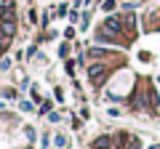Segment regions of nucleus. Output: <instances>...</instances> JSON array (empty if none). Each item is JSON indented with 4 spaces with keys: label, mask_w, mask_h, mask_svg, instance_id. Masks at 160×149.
I'll return each instance as SVG.
<instances>
[{
    "label": "nucleus",
    "mask_w": 160,
    "mask_h": 149,
    "mask_svg": "<svg viewBox=\"0 0 160 149\" xmlns=\"http://www.w3.org/2000/svg\"><path fill=\"white\" fill-rule=\"evenodd\" d=\"M88 80H91L93 88L104 85V80H107V67H104V64H91V67H88Z\"/></svg>",
    "instance_id": "nucleus-1"
},
{
    "label": "nucleus",
    "mask_w": 160,
    "mask_h": 149,
    "mask_svg": "<svg viewBox=\"0 0 160 149\" xmlns=\"http://www.w3.org/2000/svg\"><path fill=\"white\" fill-rule=\"evenodd\" d=\"M0 29H3V35H6V37H13V35H16V22H13V16H3Z\"/></svg>",
    "instance_id": "nucleus-2"
},
{
    "label": "nucleus",
    "mask_w": 160,
    "mask_h": 149,
    "mask_svg": "<svg viewBox=\"0 0 160 149\" xmlns=\"http://www.w3.org/2000/svg\"><path fill=\"white\" fill-rule=\"evenodd\" d=\"M102 29H107L109 35H112V32H115V35H120V32H123V22H120V19H115V16H109L107 22H104V27H102Z\"/></svg>",
    "instance_id": "nucleus-3"
},
{
    "label": "nucleus",
    "mask_w": 160,
    "mask_h": 149,
    "mask_svg": "<svg viewBox=\"0 0 160 149\" xmlns=\"http://www.w3.org/2000/svg\"><path fill=\"white\" fill-rule=\"evenodd\" d=\"M123 27H126V32H133V29H136V16H133V13H126V16H123Z\"/></svg>",
    "instance_id": "nucleus-4"
},
{
    "label": "nucleus",
    "mask_w": 160,
    "mask_h": 149,
    "mask_svg": "<svg viewBox=\"0 0 160 149\" xmlns=\"http://www.w3.org/2000/svg\"><path fill=\"white\" fill-rule=\"evenodd\" d=\"M93 149H112V138H107V136L96 138V141H93Z\"/></svg>",
    "instance_id": "nucleus-5"
},
{
    "label": "nucleus",
    "mask_w": 160,
    "mask_h": 149,
    "mask_svg": "<svg viewBox=\"0 0 160 149\" xmlns=\"http://www.w3.org/2000/svg\"><path fill=\"white\" fill-rule=\"evenodd\" d=\"M88 56H91V59H102V56H107V53H104L102 48H91V51H88Z\"/></svg>",
    "instance_id": "nucleus-6"
},
{
    "label": "nucleus",
    "mask_w": 160,
    "mask_h": 149,
    "mask_svg": "<svg viewBox=\"0 0 160 149\" xmlns=\"http://www.w3.org/2000/svg\"><path fill=\"white\" fill-rule=\"evenodd\" d=\"M11 40V37H6V35H3V37H0V53H3V48H6V43Z\"/></svg>",
    "instance_id": "nucleus-7"
}]
</instances>
